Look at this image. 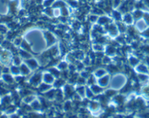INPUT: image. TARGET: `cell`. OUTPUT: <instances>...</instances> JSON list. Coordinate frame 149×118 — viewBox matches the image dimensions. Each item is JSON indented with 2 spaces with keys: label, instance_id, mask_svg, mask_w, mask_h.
Instances as JSON below:
<instances>
[{
  "label": "cell",
  "instance_id": "obj_1",
  "mask_svg": "<svg viewBox=\"0 0 149 118\" xmlns=\"http://www.w3.org/2000/svg\"><path fill=\"white\" fill-rule=\"evenodd\" d=\"M146 4H147L148 6L149 7V0H146Z\"/></svg>",
  "mask_w": 149,
  "mask_h": 118
}]
</instances>
